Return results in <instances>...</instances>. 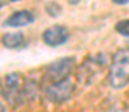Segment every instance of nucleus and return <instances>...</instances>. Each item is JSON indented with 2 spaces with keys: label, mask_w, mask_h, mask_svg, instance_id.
I'll return each mask as SVG.
<instances>
[{
  "label": "nucleus",
  "mask_w": 129,
  "mask_h": 112,
  "mask_svg": "<svg viewBox=\"0 0 129 112\" xmlns=\"http://www.w3.org/2000/svg\"><path fill=\"white\" fill-rule=\"evenodd\" d=\"M108 82L117 90L123 88L129 82V48H122L114 54L108 73Z\"/></svg>",
  "instance_id": "obj_1"
},
{
  "label": "nucleus",
  "mask_w": 129,
  "mask_h": 112,
  "mask_svg": "<svg viewBox=\"0 0 129 112\" xmlns=\"http://www.w3.org/2000/svg\"><path fill=\"white\" fill-rule=\"evenodd\" d=\"M74 66H75V58H72V57H66V58H62V60H57V61L51 63L47 67V78L53 84L64 81L71 75Z\"/></svg>",
  "instance_id": "obj_2"
},
{
  "label": "nucleus",
  "mask_w": 129,
  "mask_h": 112,
  "mask_svg": "<svg viewBox=\"0 0 129 112\" xmlns=\"http://www.w3.org/2000/svg\"><path fill=\"white\" fill-rule=\"evenodd\" d=\"M74 93V84L69 79H64L60 82L51 84L47 90H45V96L50 102L53 103H62L66 102Z\"/></svg>",
  "instance_id": "obj_3"
},
{
  "label": "nucleus",
  "mask_w": 129,
  "mask_h": 112,
  "mask_svg": "<svg viewBox=\"0 0 129 112\" xmlns=\"http://www.w3.org/2000/svg\"><path fill=\"white\" fill-rule=\"evenodd\" d=\"M68 30L63 26H53L42 33V39L50 46H59L68 40Z\"/></svg>",
  "instance_id": "obj_4"
},
{
  "label": "nucleus",
  "mask_w": 129,
  "mask_h": 112,
  "mask_svg": "<svg viewBox=\"0 0 129 112\" xmlns=\"http://www.w3.org/2000/svg\"><path fill=\"white\" fill-rule=\"evenodd\" d=\"M5 85H6V91H3V97H6L8 100H12V96L18 97L20 87H21V76L18 73H9L5 76Z\"/></svg>",
  "instance_id": "obj_5"
},
{
  "label": "nucleus",
  "mask_w": 129,
  "mask_h": 112,
  "mask_svg": "<svg viewBox=\"0 0 129 112\" xmlns=\"http://www.w3.org/2000/svg\"><path fill=\"white\" fill-rule=\"evenodd\" d=\"M33 20H35V17H33L32 12H29V11H18V12H14L11 17H8L5 24L9 26V27H23V26L32 24Z\"/></svg>",
  "instance_id": "obj_6"
},
{
  "label": "nucleus",
  "mask_w": 129,
  "mask_h": 112,
  "mask_svg": "<svg viewBox=\"0 0 129 112\" xmlns=\"http://www.w3.org/2000/svg\"><path fill=\"white\" fill-rule=\"evenodd\" d=\"M2 42H3V45L6 46V48H18V46H21V45H24V42H26V37L23 33H6V35H3L2 37Z\"/></svg>",
  "instance_id": "obj_7"
},
{
  "label": "nucleus",
  "mask_w": 129,
  "mask_h": 112,
  "mask_svg": "<svg viewBox=\"0 0 129 112\" xmlns=\"http://www.w3.org/2000/svg\"><path fill=\"white\" fill-rule=\"evenodd\" d=\"M116 32L120 33L122 36H129V18L128 20H122L116 24Z\"/></svg>",
  "instance_id": "obj_8"
},
{
  "label": "nucleus",
  "mask_w": 129,
  "mask_h": 112,
  "mask_svg": "<svg viewBox=\"0 0 129 112\" xmlns=\"http://www.w3.org/2000/svg\"><path fill=\"white\" fill-rule=\"evenodd\" d=\"M45 9H47L48 15H51V17H57V15H60V12H62L60 5H59V3H54V2H50V3L45 6Z\"/></svg>",
  "instance_id": "obj_9"
},
{
  "label": "nucleus",
  "mask_w": 129,
  "mask_h": 112,
  "mask_svg": "<svg viewBox=\"0 0 129 112\" xmlns=\"http://www.w3.org/2000/svg\"><path fill=\"white\" fill-rule=\"evenodd\" d=\"M116 5H126V3H129V0H113Z\"/></svg>",
  "instance_id": "obj_10"
},
{
  "label": "nucleus",
  "mask_w": 129,
  "mask_h": 112,
  "mask_svg": "<svg viewBox=\"0 0 129 112\" xmlns=\"http://www.w3.org/2000/svg\"><path fill=\"white\" fill-rule=\"evenodd\" d=\"M68 2H69V3H72V5H77L80 0H68Z\"/></svg>",
  "instance_id": "obj_11"
},
{
  "label": "nucleus",
  "mask_w": 129,
  "mask_h": 112,
  "mask_svg": "<svg viewBox=\"0 0 129 112\" xmlns=\"http://www.w3.org/2000/svg\"><path fill=\"white\" fill-rule=\"evenodd\" d=\"M11 2H20V0H11Z\"/></svg>",
  "instance_id": "obj_12"
}]
</instances>
